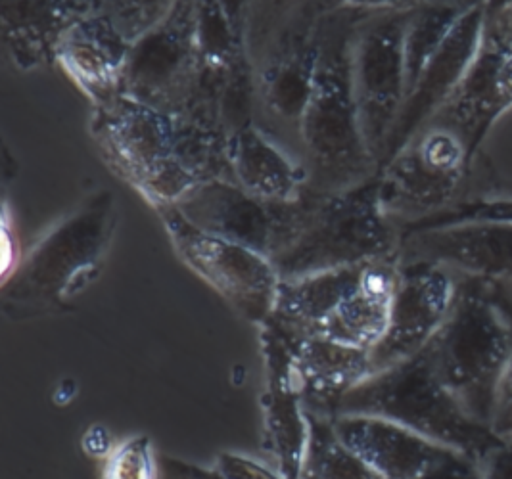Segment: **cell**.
Wrapping results in <instances>:
<instances>
[{"mask_svg":"<svg viewBox=\"0 0 512 479\" xmlns=\"http://www.w3.org/2000/svg\"><path fill=\"white\" fill-rule=\"evenodd\" d=\"M403 230L384 213L376 179L346 194L325 196L302 188L280 204L271 265L280 282L399 255Z\"/></svg>","mask_w":512,"mask_h":479,"instance_id":"cell-1","label":"cell"},{"mask_svg":"<svg viewBox=\"0 0 512 479\" xmlns=\"http://www.w3.org/2000/svg\"><path fill=\"white\" fill-rule=\"evenodd\" d=\"M363 8L323 20L321 56L303 115L300 169L305 190L336 196L373 183L378 163L363 137L350 83V41Z\"/></svg>","mask_w":512,"mask_h":479,"instance_id":"cell-2","label":"cell"},{"mask_svg":"<svg viewBox=\"0 0 512 479\" xmlns=\"http://www.w3.org/2000/svg\"><path fill=\"white\" fill-rule=\"evenodd\" d=\"M482 140L449 112L428 119L376 177L384 213L403 232L436 225L474 204Z\"/></svg>","mask_w":512,"mask_h":479,"instance_id":"cell-3","label":"cell"},{"mask_svg":"<svg viewBox=\"0 0 512 479\" xmlns=\"http://www.w3.org/2000/svg\"><path fill=\"white\" fill-rule=\"evenodd\" d=\"M426 351L440 382L461 409L489 430L512 353L511 309L495 286L468 280Z\"/></svg>","mask_w":512,"mask_h":479,"instance_id":"cell-4","label":"cell"},{"mask_svg":"<svg viewBox=\"0 0 512 479\" xmlns=\"http://www.w3.org/2000/svg\"><path fill=\"white\" fill-rule=\"evenodd\" d=\"M263 12L269 22H254L261 35L248 31L252 85L263 123L273 125L267 138L280 150L290 138L300 167L302 121L319 66L323 16L313 6H263Z\"/></svg>","mask_w":512,"mask_h":479,"instance_id":"cell-5","label":"cell"},{"mask_svg":"<svg viewBox=\"0 0 512 479\" xmlns=\"http://www.w3.org/2000/svg\"><path fill=\"white\" fill-rule=\"evenodd\" d=\"M338 416H373L390 420L443 447L478 458L497 437L476 424L430 363L428 351L374 372L344 393L336 403Z\"/></svg>","mask_w":512,"mask_h":479,"instance_id":"cell-6","label":"cell"},{"mask_svg":"<svg viewBox=\"0 0 512 479\" xmlns=\"http://www.w3.org/2000/svg\"><path fill=\"white\" fill-rule=\"evenodd\" d=\"M411 6L363 8L351 33V94L378 169L405 104L403 37Z\"/></svg>","mask_w":512,"mask_h":479,"instance_id":"cell-7","label":"cell"},{"mask_svg":"<svg viewBox=\"0 0 512 479\" xmlns=\"http://www.w3.org/2000/svg\"><path fill=\"white\" fill-rule=\"evenodd\" d=\"M106 140L154 206H173L200 184L179 156V121L173 115L125 96L108 112Z\"/></svg>","mask_w":512,"mask_h":479,"instance_id":"cell-8","label":"cell"},{"mask_svg":"<svg viewBox=\"0 0 512 479\" xmlns=\"http://www.w3.org/2000/svg\"><path fill=\"white\" fill-rule=\"evenodd\" d=\"M196 8L175 6L129 50L121 71L127 98L162 114L183 115L198 85Z\"/></svg>","mask_w":512,"mask_h":479,"instance_id":"cell-9","label":"cell"},{"mask_svg":"<svg viewBox=\"0 0 512 479\" xmlns=\"http://www.w3.org/2000/svg\"><path fill=\"white\" fill-rule=\"evenodd\" d=\"M156 207L183 259L215 290L250 317L275 311L280 278L265 255L192 227L173 206Z\"/></svg>","mask_w":512,"mask_h":479,"instance_id":"cell-10","label":"cell"},{"mask_svg":"<svg viewBox=\"0 0 512 479\" xmlns=\"http://www.w3.org/2000/svg\"><path fill=\"white\" fill-rule=\"evenodd\" d=\"M468 280L440 265H399L390 322L371 351L373 374L424 351L449 319Z\"/></svg>","mask_w":512,"mask_h":479,"instance_id":"cell-11","label":"cell"},{"mask_svg":"<svg viewBox=\"0 0 512 479\" xmlns=\"http://www.w3.org/2000/svg\"><path fill=\"white\" fill-rule=\"evenodd\" d=\"M399 265H440L470 280L512 273V227L493 221H447L403 232Z\"/></svg>","mask_w":512,"mask_h":479,"instance_id":"cell-12","label":"cell"},{"mask_svg":"<svg viewBox=\"0 0 512 479\" xmlns=\"http://www.w3.org/2000/svg\"><path fill=\"white\" fill-rule=\"evenodd\" d=\"M489 2H470L465 16L455 25L449 39L422 73L417 87L407 96L388 142L384 161L390 160L399 146L428 119H432L465 83L474 68L486 37ZM380 165V167H382Z\"/></svg>","mask_w":512,"mask_h":479,"instance_id":"cell-13","label":"cell"},{"mask_svg":"<svg viewBox=\"0 0 512 479\" xmlns=\"http://www.w3.org/2000/svg\"><path fill=\"white\" fill-rule=\"evenodd\" d=\"M173 207L196 229L271 257L280 204L263 202L225 179L196 184Z\"/></svg>","mask_w":512,"mask_h":479,"instance_id":"cell-14","label":"cell"},{"mask_svg":"<svg viewBox=\"0 0 512 479\" xmlns=\"http://www.w3.org/2000/svg\"><path fill=\"white\" fill-rule=\"evenodd\" d=\"M336 437L384 479H417L453 451L390 420L338 416Z\"/></svg>","mask_w":512,"mask_h":479,"instance_id":"cell-15","label":"cell"},{"mask_svg":"<svg viewBox=\"0 0 512 479\" xmlns=\"http://www.w3.org/2000/svg\"><path fill=\"white\" fill-rule=\"evenodd\" d=\"M229 165L236 184L263 202L286 204L302 192L298 163L256 127L229 140Z\"/></svg>","mask_w":512,"mask_h":479,"instance_id":"cell-16","label":"cell"},{"mask_svg":"<svg viewBox=\"0 0 512 479\" xmlns=\"http://www.w3.org/2000/svg\"><path fill=\"white\" fill-rule=\"evenodd\" d=\"M298 366L313 393L338 399L373 374L371 351L323 338H302Z\"/></svg>","mask_w":512,"mask_h":479,"instance_id":"cell-17","label":"cell"},{"mask_svg":"<svg viewBox=\"0 0 512 479\" xmlns=\"http://www.w3.org/2000/svg\"><path fill=\"white\" fill-rule=\"evenodd\" d=\"M470 2H422L413 4L403 37L405 100L417 87L422 73L449 39L455 25L465 16Z\"/></svg>","mask_w":512,"mask_h":479,"instance_id":"cell-18","label":"cell"},{"mask_svg":"<svg viewBox=\"0 0 512 479\" xmlns=\"http://www.w3.org/2000/svg\"><path fill=\"white\" fill-rule=\"evenodd\" d=\"M311 479H384L332 432L315 435L309 453Z\"/></svg>","mask_w":512,"mask_h":479,"instance_id":"cell-19","label":"cell"},{"mask_svg":"<svg viewBox=\"0 0 512 479\" xmlns=\"http://www.w3.org/2000/svg\"><path fill=\"white\" fill-rule=\"evenodd\" d=\"M108 479H152V460L144 441L123 445L110 464Z\"/></svg>","mask_w":512,"mask_h":479,"instance_id":"cell-20","label":"cell"},{"mask_svg":"<svg viewBox=\"0 0 512 479\" xmlns=\"http://www.w3.org/2000/svg\"><path fill=\"white\" fill-rule=\"evenodd\" d=\"M447 221H493L512 227V198H480L440 223Z\"/></svg>","mask_w":512,"mask_h":479,"instance_id":"cell-21","label":"cell"},{"mask_svg":"<svg viewBox=\"0 0 512 479\" xmlns=\"http://www.w3.org/2000/svg\"><path fill=\"white\" fill-rule=\"evenodd\" d=\"M476 462L482 479H512V443L493 441Z\"/></svg>","mask_w":512,"mask_h":479,"instance_id":"cell-22","label":"cell"},{"mask_svg":"<svg viewBox=\"0 0 512 479\" xmlns=\"http://www.w3.org/2000/svg\"><path fill=\"white\" fill-rule=\"evenodd\" d=\"M417 479H482L476 458L465 453H451Z\"/></svg>","mask_w":512,"mask_h":479,"instance_id":"cell-23","label":"cell"},{"mask_svg":"<svg viewBox=\"0 0 512 479\" xmlns=\"http://www.w3.org/2000/svg\"><path fill=\"white\" fill-rule=\"evenodd\" d=\"M486 33L491 41L512 52V2H489Z\"/></svg>","mask_w":512,"mask_h":479,"instance_id":"cell-24","label":"cell"},{"mask_svg":"<svg viewBox=\"0 0 512 479\" xmlns=\"http://www.w3.org/2000/svg\"><path fill=\"white\" fill-rule=\"evenodd\" d=\"M509 418H512V353L507 370H505V376H503V382H501V388H499L497 401H495V412H493V420H491L489 430H493L495 426L503 424Z\"/></svg>","mask_w":512,"mask_h":479,"instance_id":"cell-25","label":"cell"},{"mask_svg":"<svg viewBox=\"0 0 512 479\" xmlns=\"http://www.w3.org/2000/svg\"><path fill=\"white\" fill-rule=\"evenodd\" d=\"M493 286H495L497 294L505 301V305L511 309L512 313V273L503 276V278L497 280V282H493Z\"/></svg>","mask_w":512,"mask_h":479,"instance_id":"cell-26","label":"cell"}]
</instances>
